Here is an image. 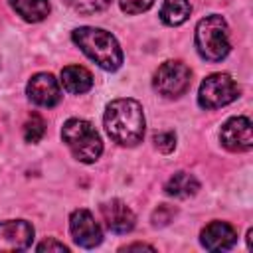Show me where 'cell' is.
<instances>
[{"label":"cell","instance_id":"cell-19","mask_svg":"<svg viewBox=\"0 0 253 253\" xmlns=\"http://www.w3.org/2000/svg\"><path fill=\"white\" fill-rule=\"evenodd\" d=\"M154 146L164 152V154H170L174 148H176V134L174 132H156L154 134Z\"/></svg>","mask_w":253,"mask_h":253},{"label":"cell","instance_id":"cell-7","mask_svg":"<svg viewBox=\"0 0 253 253\" xmlns=\"http://www.w3.org/2000/svg\"><path fill=\"white\" fill-rule=\"evenodd\" d=\"M69 231L71 237L77 245L85 247V249H93L95 245H99L103 241V231L99 227V223L95 221L93 213L89 210H75L69 217Z\"/></svg>","mask_w":253,"mask_h":253},{"label":"cell","instance_id":"cell-8","mask_svg":"<svg viewBox=\"0 0 253 253\" xmlns=\"http://www.w3.org/2000/svg\"><path fill=\"white\" fill-rule=\"evenodd\" d=\"M219 140L227 150L243 152L253 146V130L251 121L247 117H231L223 123L219 130Z\"/></svg>","mask_w":253,"mask_h":253},{"label":"cell","instance_id":"cell-18","mask_svg":"<svg viewBox=\"0 0 253 253\" xmlns=\"http://www.w3.org/2000/svg\"><path fill=\"white\" fill-rule=\"evenodd\" d=\"M69 8H73L75 12L81 14H95L101 12L103 8H107L111 4V0H63Z\"/></svg>","mask_w":253,"mask_h":253},{"label":"cell","instance_id":"cell-11","mask_svg":"<svg viewBox=\"0 0 253 253\" xmlns=\"http://www.w3.org/2000/svg\"><path fill=\"white\" fill-rule=\"evenodd\" d=\"M200 241L208 251H227L235 245L237 231L227 221H211L202 229Z\"/></svg>","mask_w":253,"mask_h":253},{"label":"cell","instance_id":"cell-22","mask_svg":"<svg viewBox=\"0 0 253 253\" xmlns=\"http://www.w3.org/2000/svg\"><path fill=\"white\" fill-rule=\"evenodd\" d=\"M36 249H38V251H69L67 245H63V243H59V241H55V239H45V241H42Z\"/></svg>","mask_w":253,"mask_h":253},{"label":"cell","instance_id":"cell-17","mask_svg":"<svg viewBox=\"0 0 253 253\" xmlns=\"http://www.w3.org/2000/svg\"><path fill=\"white\" fill-rule=\"evenodd\" d=\"M45 134V123L40 115H32L24 123V138L26 142H40L42 136Z\"/></svg>","mask_w":253,"mask_h":253},{"label":"cell","instance_id":"cell-2","mask_svg":"<svg viewBox=\"0 0 253 253\" xmlns=\"http://www.w3.org/2000/svg\"><path fill=\"white\" fill-rule=\"evenodd\" d=\"M73 42L79 45V49L91 57L99 67L107 71H117L123 63V49L115 36L101 28L81 26L71 32Z\"/></svg>","mask_w":253,"mask_h":253},{"label":"cell","instance_id":"cell-5","mask_svg":"<svg viewBox=\"0 0 253 253\" xmlns=\"http://www.w3.org/2000/svg\"><path fill=\"white\" fill-rule=\"evenodd\" d=\"M237 97L239 87L227 73H211L200 85L198 103L202 109H219L229 105Z\"/></svg>","mask_w":253,"mask_h":253},{"label":"cell","instance_id":"cell-20","mask_svg":"<svg viewBox=\"0 0 253 253\" xmlns=\"http://www.w3.org/2000/svg\"><path fill=\"white\" fill-rule=\"evenodd\" d=\"M119 4L125 14H140L146 12L154 4V0H119Z\"/></svg>","mask_w":253,"mask_h":253},{"label":"cell","instance_id":"cell-21","mask_svg":"<svg viewBox=\"0 0 253 253\" xmlns=\"http://www.w3.org/2000/svg\"><path fill=\"white\" fill-rule=\"evenodd\" d=\"M174 215H176V210L170 208L168 204H162V206H158V208L154 210V213H152V223H154V225H166Z\"/></svg>","mask_w":253,"mask_h":253},{"label":"cell","instance_id":"cell-15","mask_svg":"<svg viewBox=\"0 0 253 253\" xmlns=\"http://www.w3.org/2000/svg\"><path fill=\"white\" fill-rule=\"evenodd\" d=\"M10 4L26 22H42L49 14V0H10Z\"/></svg>","mask_w":253,"mask_h":253},{"label":"cell","instance_id":"cell-6","mask_svg":"<svg viewBox=\"0 0 253 253\" xmlns=\"http://www.w3.org/2000/svg\"><path fill=\"white\" fill-rule=\"evenodd\" d=\"M192 83V71L186 63L182 61H164L156 73H154V79H152V85L154 89L166 97V99H176L180 95H184L188 91Z\"/></svg>","mask_w":253,"mask_h":253},{"label":"cell","instance_id":"cell-9","mask_svg":"<svg viewBox=\"0 0 253 253\" xmlns=\"http://www.w3.org/2000/svg\"><path fill=\"white\" fill-rule=\"evenodd\" d=\"M34 227L26 219L0 221V251H24L32 245Z\"/></svg>","mask_w":253,"mask_h":253},{"label":"cell","instance_id":"cell-3","mask_svg":"<svg viewBox=\"0 0 253 253\" xmlns=\"http://www.w3.org/2000/svg\"><path fill=\"white\" fill-rule=\"evenodd\" d=\"M196 47L198 53L208 61H221L229 49V28L219 14L206 16L196 26Z\"/></svg>","mask_w":253,"mask_h":253},{"label":"cell","instance_id":"cell-12","mask_svg":"<svg viewBox=\"0 0 253 253\" xmlns=\"http://www.w3.org/2000/svg\"><path fill=\"white\" fill-rule=\"evenodd\" d=\"M101 215L105 219V225L113 233H128L136 221L132 210L121 200H111L101 204Z\"/></svg>","mask_w":253,"mask_h":253},{"label":"cell","instance_id":"cell-1","mask_svg":"<svg viewBox=\"0 0 253 253\" xmlns=\"http://www.w3.org/2000/svg\"><path fill=\"white\" fill-rule=\"evenodd\" d=\"M107 134L121 146H136L144 136V113L134 99H115L107 105L105 117Z\"/></svg>","mask_w":253,"mask_h":253},{"label":"cell","instance_id":"cell-14","mask_svg":"<svg viewBox=\"0 0 253 253\" xmlns=\"http://www.w3.org/2000/svg\"><path fill=\"white\" fill-rule=\"evenodd\" d=\"M200 190V182L196 176L188 174V172H176L174 176L168 178L164 192L172 198H190L194 194H198Z\"/></svg>","mask_w":253,"mask_h":253},{"label":"cell","instance_id":"cell-23","mask_svg":"<svg viewBox=\"0 0 253 253\" xmlns=\"http://www.w3.org/2000/svg\"><path fill=\"white\" fill-rule=\"evenodd\" d=\"M132 249H148V251H154V247L152 245H146V243H132V245L123 247V251H132Z\"/></svg>","mask_w":253,"mask_h":253},{"label":"cell","instance_id":"cell-13","mask_svg":"<svg viewBox=\"0 0 253 253\" xmlns=\"http://www.w3.org/2000/svg\"><path fill=\"white\" fill-rule=\"evenodd\" d=\"M61 85L67 93L81 95L93 87V75L81 65H67L61 71Z\"/></svg>","mask_w":253,"mask_h":253},{"label":"cell","instance_id":"cell-4","mask_svg":"<svg viewBox=\"0 0 253 253\" xmlns=\"http://www.w3.org/2000/svg\"><path fill=\"white\" fill-rule=\"evenodd\" d=\"M61 138L69 146L71 154L85 164L95 162L103 152V142L99 132L89 121L83 119H69L63 123Z\"/></svg>","mask_w":253,"mask_h":253},{"label":"cell","instance_id":"cell-10","mask_svg":"<svg viewBox=\"0 0 253 253\" xmlns=\"http://www.w3.org/2000/svg\"><path fill=\"white\" fill-rule=\"evenodd\" d=\"M26 93H28L30 101L40 107H55L61 99L59 83L51 73H36L28 81Z\"/></svg>","mask_w":253,"mask_h":253},{"label":"cell","instance_id":"cell-16","mask_svg":"<svg viewBox=\"0 0 253 253\" xmlns=\"http://www.w3.org/2000/svg\"><path fill=\"white\" fill-rule=\"evenodd\" d=\"M192 14V6L188 0H164L160 8V20L166 26H180Z\"/></svg>","mask_w":253,"mask_h":253}]
</instances>
